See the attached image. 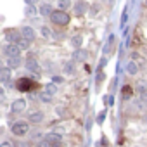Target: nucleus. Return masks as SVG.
<instances>
[{
	"instance_id": "a878e982",
	"label": "nucleus",
	"mask_w": 147,
	"mask_h": 147,
	"mask_svg": "<svg viewBox=\"0 0 147 147\" xmlns=\"http://www.w3.org/2000/svg\"><path fill=\"white\" fill-rule=\"evenodd\" d=\"M42 35H43V36H45V38H49V36H50V35H52V33H50V30H49V28H47V26H43V28H42Z\"/></svg>"
},
{
	"instance_id": "f03ea898",
	"label": "nucleus",
	"mask_w": 147,
	"mask_h": 147,
	"mask_svg": "<svg viewBox=\"0 0 147 147\" xmlns=\"http://www.w3.org/2000/svg\"><path fill=\"white\" fill-rule=\"evenodd\" d=\"M50 21L54 23V24H57V26H66V24H69V21H71V18H69V14L66 12V11H54L52 14H50Z\"/></svg>"
},
{
	"instance_id": "ddd939ff",
	"label": "nucleus",
	"mask_w": 147,
	"mask_h": 147,
	"mask_svg": "<svg viewBox=\"0 0 147 147\" xmlns=\"http://www.w3.org/2000/svg\"><path fill=\"white\" fill-rule=\"evenodd\" d=\"M126 73L128 75H131V76H135L137 73H138V64L135 62V61H130V62H126Z\"/></svg>"
},
{
	"instance_id": "cd10ccee",
	"label": "nucleus",
	"mask_w": 147,
	"mask_h": 147,
	"mask_svg": "<svg viewBox=\"0 0 147 147\" xmlns=\"http://www.w3.org/2000/svg\"><path fill=\"white\" fill-rule=\"evenodd\" d=\"M104 100H106V104H107V106H113V104H114V97H113V95H107Z\"/></svg>"
},
{
	"instance_id": "4c0bfd02",
	"label": "nucleus",
	"mask_w": 147,
	"mask_h": 147,
	"mask_svg": "<svg viewBox=\"0 0 147 147\" xmlns=\"http://www.w3.org/2000/svg\"><path fill=\"white\" fill-rule=\"evenodd\" d=\"M135 147H138V145H135Z\"/></svg>"
},
{
	"instance_id": "9d476101",
	"label": "nucleus",
	"mask_w": 147,
	"mask_h": 147,
	"mask_svg": "<svg viewBox=\"0 0 147 147\" xmlns=\"http://www.w3.org/2000/svg\"><path fill=\"white\" fill-rule=\"evenodd\" d=\"M5 38L9 40V43H18V40L21 38V31H16V30H7V31H5Z\"/></svg>"
},
{
	"instance_id": "473e14b6",
	"label": "nucleus",
	"mask_w": 147,
	"mask_h": 147,
	"mask_svg": "<svg viewBox=\"0 0 147 147\" xmlns=\"http://www.w3.org/2000/svg\"><path fill=\"white\" fill-rule=\"evenodd\" d=\"M90 126H92V119H88V121H87V130H90Z\"/></svg>"
},
{
	"instance_id": "7c9ffc66",
	"label": "nucleus",
	"mask_w": 147,
	"mask_h": 147,
	"mask_svg": "<svg viewBox=\"0 0 147 147\" xmlns=\"http://www.w3.org/2000/svg\"><path fill=\"white\" fill-rule=\"evenodd\" d=\"M24 2H26V5H36L38 0H24Z\"/></svg>"
},
{
	"instance_id": "393cba45",
	"label": "nucleus",
	"mask_w": 147,
	"mask_h": 147,
	"mask_svg": "<svg viewBox=\"0 0 147 147\" xmlns=\"http://www.w3.org/2000/svg\"><path fill=\"white\" fill-rule=\"evenodd\" d=\"M104 119H106V111L99 113V116H97V123H99V125H102V123H104Z\"/></svg>"
},
{
	"instance_id": "a211bd4d",
	"label": "nucleus",
	"mask_w": 147,
	"mask_h": 147,
	"mask_svg": "<svg viewBox=\"0 0 147 147\" xmlns=\"http://www.w3.org/2000/svg\"><path fill=\"white\" fill-rule=\"evenodd\" d=\"M16 45H18V47H19V49H23V50H28V49H30V45H31V42H30V40H26V38H23V36H21V38H19V40H18V43H16Z\"/></svg>"
},
{
	"instance_id": "c85d7f7f",
	"label": "nucleus",
	"mask_w": 147,
	"mask_h": 147,
	"mask_svg": "<svg viewBox=\"0 0 147 147\" xmlns=\"http://www.w3.org/2000/svg\"><path fill=\"white\" fill-rule=\"evenodd\" d=\"M130 95H131V90H130L128 87H126V88H123V97H125V99H128Z\"/></svg>"
},
{
	"instance_id": "20e7f679",
	"label": "nucleus",
	"mask_w": 147,
	"mask_h": 147,
	"mask_svg": "<svg viewBox=\"0 0 147 147\" xmlns=\"http://www.w3.org/2000/svg\"><path fill=\"white\" fill-rule=\"evenodd\" d=\"M45 140L50 144V147H61L62 144V135L61 133H55V131H50L45 135Z\"/></svg>"
},
{
	"instance_id": "7ed1b4c3",
	"label": "nucleus",
	"mask_w": 147,
	"mask_h": 147,
	"mask_svg": "<svg viewBox=\"0 0 147 147\" xmlns=\"http://www.w3.org/2000/svg\"><path fill=\"white\" fill-rule=\"evenodd\" d=\"M11 131H12V135H16V137H24V135L30 131V123H28V121H16V123L11 126Z\"/></svg>"
},
{
	"instance_id": "bb28decb",
	"label": "nucleus",
	"mask_w": 147,
	"mask_h": 147,
	"mask_svg": "<svg viewBox=\"0 0 147 147\" xmlns=\"http://www.w3.org/2000/svg\"><path fill=\"white\" fill-rule=\"evenodd\" d=\"M36 147H50V144L43 138V140H40V142H36Z\"/></svg>"
},
{
	"instance_id": "c9c22d12",
	"label": "nucleus",
	"mask_w": 147,
	"mask_h": 147,
	"mask_svg": "<svg viewBox=\"0 0 147 147\" xmlns=\"http://www.w3.org/2000/svg\"><path fill=\"white\" fill-rule=\"evenodd\" d=\"M2 95H4V88H2V87H0V97H2Z\"/></svg>"
},
{
	"instance_id": "6ab92c4d",
	"label": "nucleus",
	"mask_w": 147,
	"mask_h": 147,
	"mask_svg": "<svg viewBox=\"0 0 147 147\" xmlns=\"http://www.w3.org/2000/svg\"><path fill=\"white\" fill-rule=\"evenodd\" d=\"M69 7H71V0H59L57 2V9L59 11H66Z\"/></svg>"
},
{
	"instance_id": "72a5a7b5",
	"label": "nucleus",
	"mask_w": 147,
	"mask_h": 147,
	"mask_svg": "<svg viewBox=\"0 0 147 147\" xmlns=\"http://www.w3.org/2000/svg\"><path fill=\"white\" fill-rule=\"evenodd\" d=\"M0 147H12V145H11L9 142H5V144H2V145H0Z\"/></svg>"
},
{
	"instance_id": "dca6fc26",
	"label": "nucleus",
	"mask_w": 147,
	"mask_h": 147,
	"mask_svg": "<svg viewBox=\"0 0 147 147\" xmlns=\"http://www.w3.org/2000/svg\"><path fill=\"white\" fill-rule=\"evenodd\" d=\"M82 43H83V36H82V35H76V36L71 38V45L75 47V50H76V49H82Z\"/></svg>"
},
{
	"instance_id": "4be33fe9",
	"label": "nucleus",
	"mask_w": 147,
	"mask_h": 147,
	"mask_svg": "<svg viewBox=\"0 0 147 147\" xmlns=\"http://www.w3.org/2000/svg\"><path fill=\"white\" fill-rule=\"evenodd\" d=\"M64 73L73 75V73H75V64H73V62H66V64H64Z\"/></svg>"
},
{
	"instance_id": "aec40b11",
	"label": "nucleus",
	"mask_w": 147,
	"mask_h": 147,
	"mask_svg": "<svg viewBox=\"0 0 147 147\" xmlns=\"http://www.w3.org/2000/svg\"><path fill=\"white\" fill-rule=\"evenodd\" d=\"M137 92H138V95L147 94V82H138L137 83Z\"/></svg>"
},
{
	"instance_id": "f8f14e48",
	"label": "nucleus",
	"mask_w": 147,
	"mask_h": 147,
	"mask_svg": "<svg viewBox=\"0 0 147 147\" xmlns=\"http://www.w3.org/2000/svg\"><path fill=\"white\" fill-rule=\"evenodd\" d=\"M26 67H28L31 73H36V75L40 73V66H38V62H36L33 57H30V59L26 61Z\"/></svg>"
},
{
	"instance_id": "9b49d317",
	"label": "nucleus",
	"mask_w": 147,
	"mask_h": 147,
	"mask_svg": "<svg viewBox=\"0 0 147 147\" xmlns=\"http://www.w3.org/2000/svg\"><path fill=\"white\" fill-rule=\"evenodd\" d=\"M43 118H45V114L42 113V111H33L31 114H30V123H35V125H38V123H42L43 121Z\"/></svg>"
},
{
	"instance_id": "0eeeda50",
	"label": "nucleus",
	"mask_w": 147,
	"mask_h": 147,
	"mask_svg": "<svg viewBox=\"0 0 147 147\" xmlns=\"http://www.w3.org/2000/svg\"><path fill=\"white\" fill-rule=\"evenodd\" d=\"M4 52L7 54V57H14V55H19L21 49H19L16 43H7V45L4 47Z\"/></svg>"
},
{
	"instance_id": "5701e85b",
	"label": "nucleus",
	"mask_w": 147,
	"mask_h": 147,
	"mask_svg": "<svg viewBox=\"0 0 147 147\" xmlns=\"http://www.w3.org/2000/svg\"><path fill=\"white\" fill-rule=\"evenodd\" d=\"M45 92H47V94H50V95H54V94L57 92V87H55L54 83H49V85L45 87Z\"/></svg>"
},
{
	"instance_id": "4468645a",
	"label": "nucleus",
	"mask_w": 147,
	"mask_h": 147,
	"mask_svg": "<svg viewBox=\"0 0 147 147\" xmlns=\"http://www.w3.org/2000/svg\"><path fill=\"white\" fill-rule=\"evenodd\" d=\"M7 66H9L11 69H14V67H19V66H21V57H19V55L7 57Z\"/></svg>"
},
{
	"instance_id": "2f4dec72",
	"label": "nucleus",
	"mask_w": 147,
	"mask_h": 147,
	"mask_svg": "<svg viewBox=\"0 0 147 147\" xmlns=\"http://www.w3.org/2000/svg\"><path fill=\"white\" fill-rule=\"evenodd\" d=\"M52 80H54V83H61V82H62V78H61V76H54Z\"/></svg>"
},
{
	"instance_id": "e433bc0d",
	"label": "nucleus",
	"mask_w": 147,
	"mask_h": 147,
	"mask_svg": "<svg viewBox=\"0 0 147 147\" xmlns=\"http://www.w3.org/2000/svg\"><path fill=\"white\" fill-rule=\"evenodd\" d=\"M145 5H147V2H145Z\"/></svg>"
},
{
	"instance_id": "f257e3e1",
	"label": "nucleus",
	"mask_w": 147,
	"mask_h": 147,
	"mask_svg": "<svg viewBox=\"0 0 147 147\" xmlns=\"http://www.w3.org/2000/svg\"><path fill=\"white\" fill-rule=\"evenodd\" d=\"M16 88H18L19 92H23V94H28V92L36 90V88H38V83H36L35 80L28 78V76H23V78H19V80L16 82Z\"/></svg>"
},
{
	"instance_id": "6e6552de",
	"label": "nucleus",
	"mask_w": 147,
	"mask_h": 147,
	"mask_svg": "<svg viewBox=\"0 0 147 147\" xmlns=\"http://www.w3.org/2000/svg\"><path fill=\"white\" fill-rule=\"evenodd\" d=\"M87 57H88V52L83 49H76L73 52V61H76V62H83V61H87Z\"/></svg>"
},
{
	"instance_id": "412c9836",
	"label": "nucleus",
	"mask_w": 147,
	"mask_h": 147,
	"mask_svg": "<svg viewBox=\"0 0 147 147\" xmlns=\"http://www.w3.org/2000/svg\"><path fill=\"white\" fill-rule=\"evenodd\" d=\"M24 14H26L28 18H35V16H36V7H35V5H26Z\"/></svg>"
},
{
	"instance_id": "f3484780",
	"label": "nucleus",
	"mask_w": 147,
	"mask_h": 147,
	"mask_svg": "<svg viewBox=\"0 0 147 147\" xmlns=\"http://www.w3.org/2000/svg\"><path fill=\"white\" fill-rule=\"evenodd\" d=\"M0 80H2L4 83H9V80H11V67L0 71Z\"/></svg>"
},
{
	"instance_id": "39448f33",
	"label": "nucleus",
	"mask_w": 147,
	"mask_h": 147,
	"mask_svg": "<svg viewBox=\"0 0 147 147\" xmlns=\"http://www.w3.org/2000/svg\"><path fill=\"white\" fill-rule=\"evenodd\" d=\"M88 11V4L85 2V0H78V2L75 4V14L76 16H85Z\"/></svg>"
},
{
	"instance_id": "423d86ee",
	"label": "nucleus",
	"mask_w": 147,
	"mask_h": 147,
	"mask_svg": "<svg viewBox=\"0 0 147 147\" xmlns=\"http://www.w3.org/2000/svg\"><path fill=\"white\" fill-rule=\"evenodd\" d=\"M24 109H26V100H24V99H18V100H14L12 106H11V111H12L14 114L23 113Z\"/></svg>"
},
{
	"instance_id": "b1692460",
	"label": "nucleus",
	"mask_w": 147,
	"mask_h": 147,
	"mask_svg": "<svg viewBox=\"0 0 147 147\" xmlns=\"http://www.w3.org/2000/svg\"><path fill=\"white\" fill-rule=\"evenodd\" d=\"M40 100H42V102H50V100H52V95L47 94V92H42V94H40Z\"/></svg>"
},
{
	"instance_id": "1a4fd4ad",
	"label": "nucleus",
	"mask_w": 147,
	"mask_h": 147,
	"mask_svg": "<svg viewBox=\"0 0 147 147\" xmlns=\"http://www.w3.org/2000/svg\"><path fill=\"white\" fill-rule=\"evenodd\" d=\"M21 36L26 38V40H30V42H33L35 40V30L31 26H23L21 28Z\"/></svg>"
},
{
	"instance_id": "2eb2a0df",
	"label": "nucleus",
	"mask_w": 147,
	"mask_h": 147,
	"mask_svg": "<svg viewBox=\"0 0 147 147\" xmlns=\"http://www.w3.org/2000/svg\"><path fill=\"white\" fill-rule=\"evenodd\" d=\"M52 12H54V11H52L50 4H42V7H40V14H42L43 18H50Z\"/></svg>"
},
{
	"instance_id": "c756f323",
	"label": "nucleus",
	"mask_w": 147,
	"mask_h": 147,
	"mask_svg": "<svg viewBox=\"0 0 147 147\" xmlns=\"http://www.w3.org/2000/svg\"><path fill=\"white\" fill-rule=\"evenodd\" d=\"M126 21H128V12L125 11V12H123V16H121V26H123V24H125Z\"/></svg>"
},
{
	"instance_id": "f704fd0d",
	"label": "nucleus",
	"mask_w": 147,
	"mask_h": 147,
	"mask_svg": "<svg viewBox=\"0 0 147 147\" xmlns=\"http://www.w3.org/2000/svg\"><path fill=\"white\" fill-rule=\"evenodd\" d=\"M16 147H26V144H21L19 142V144H16Z\"/></svg>"
}]
</instances>
